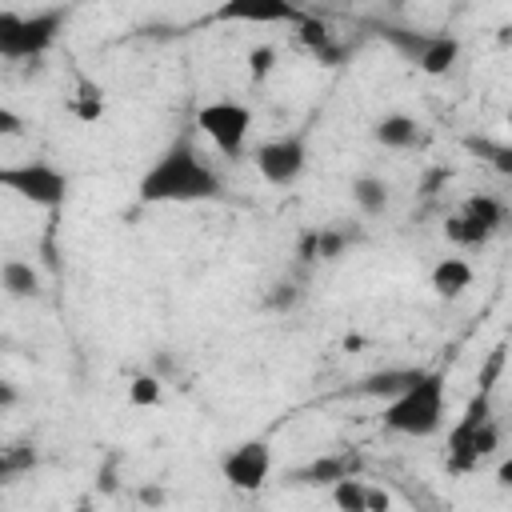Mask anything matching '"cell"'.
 <instances>
[{"label": "cell", "instance_id": "30bf717a", "mask_svg": "<svg viewBox=\"0 0 512 512\" xmlns=\"http://www.w3.org/2000/svg\"><path fill=\"white\" fill-rule=\"evenodd\" d=\"M360 468H364V456L352 452V448H344V452L316 456L312 464L296 468L292 480H296V484H336V480H344V476H360Z\"/></svg>", "mask_w": 512, "mask_h": 512}, {"label": "cell", "instance_id": "44dd1931", "mask_svg": "<svg viewBox=\"0 0 512 512\" xmlns=\"http://www.w3.org/2000/svg\"><path fill=\"white\" fill-rule=\"evenodd\" d=\"M36 464H40V452H36L32 440L4 444V448H0V484H12V480H20V476H28Z\"/></svg>", "mask_w": 512, "mask_h": 512}, {"label": "cell", "instance_id": "4fadbf2b", "mask_svg": "<svg viewBox=\"0 0 512 512\" xmlns=\"http://www.w3.org/2000/svg\"><path fill=\"white\" fill-rule=\"evenodd\" d=\"M416 376H420V368H384V372L364 376L352 392H356V396H372V400H392V396L404 392Z\"/></svg>", "mask_w": 512, "mask_h": 512}, {"label": "cell", "instance_id": "83f0119b", "mask_svg": "<svg viewBox=\"0 0 512 512\" xmlns=\"http://www.w3.org/2000/svg\"><path fill=\"white\" fill-rule=\"evenodd\" d=\"M272 64H276V48L260 44V48H252V52H248V68H252V80H264V76L272 72Z\"/></svg>", "mask_w": 512, "mask_h": 512}, {"label": "cell", "instance_id": "f546056e", "mask_svg": "<svg viewBox=\"0 0 512 512\" xmlns=\"http://www.w3.org/2000/svg\"><path fill=\"white\" fill-rule=\"evenodd\" d=\"M152 372L168 384V380L176 376V356H172V352H152Z\"/></svg>", "mask_w": 512, "mask_h": 512}, {"label": "cell", "instance_id": "603a6c76", "mask_svg": "<svg viewBox=\"0 0 512 512\" xmlns=\"http://www.w3.org/2000/svg\"><path fill=\"white\" fill-rule=\"evenodd\" d=\"M464 148H468V152H476V156H484L496 172H504V176L512 172V148H508V144L488 140V136H480V140H476V136H468V140H464Z\"/></svg>", "mask_w": 512, "mask_h": 512}, {"label": "cell", "instance_id": "8992f818", "mask_svg": "<svg viewBox=\"0 0 512 512\" xmlns=\"http://www.w3.org/2000/svg\"><path fill=\"white\" fill-rule=\"evenodd\" d=\"M196 128L224 152V156H240L244 144H248V132H252V112L248 104L240 100H212V104H200L196 108Z\"/></svg>", "mask_w": 512, "mask_h": 512}, {"label": "cell", "instance_id": "d4e9b609", "mask_svg": "<svg viewBox=\"0 0 512 512\" xmlns=\"http://www.w3.org/2000/svg\"><path fill=\"white\" fill-rule=\"evenodd\" d=\"M72 112H76L80 120H100V112H104V92H100V84H92L88 76H80V88H76Z\"/></svg>", "mask_w": 512, "mask_h": 512}, {"label": "cell", "instance_id": "3957f363", "mask_svg": "<svg viewBox=\"0 0 512 512\" xmlns=\"http://www.w3.org/2000/svg\"><path fill=\"white\" fill-rule=\"evenodd\" d=\"M444 424V372H424L384 404V428L396 436H432Z\"/></svg>", "mask_w": 512, "mask_h": 512}, {"label": "cell", "instance_id": "4316f807", "mask_svg": "<svg viewBox=\"0 0 512 512\" xmlns=\"http://www.w3.org/2000/svg\"><path fill=\"white\" fill-rule=\"evenodd\" d=\"M296 28H300V40H304V44H308L312 52H316V48H320V44H324V40L332 36V32L324 28V20H316V16H304V20L296 24Z\"/></svg>", "mask_w": 512, "mask_h": 512}, {"label": "cell", "instance_id": "52a82bcc", "mask_svg": "<svg viewBox=\"0 0 512 512\" xmlns=\"http://www.w3.org/2000/svg\"><path fill=\"white\" fill-rule=\"evenodd\" d=\"M252 164H256V172H260L268 184L288 188V184H296V180L304 176V168H308V144H304V136H296V132H292V136H272V140L256 144Z\"/></svg>", "mask_w": 512, "mask_h": 512}, {"label": "cell", "instance_id": "7c38bea8", "mask_svg": "<svg viewBox=\"0 0 512 512\" xmlns=\"http://www.w3.org/2000/svg\"><path fill=\"white\" fill-rule=\"evenodd\" d=\"M372 140H376L380 148L404 152V148H416V144H420V124H416L408 112H388V116H380V120L372 124Z\"/></svg>", "mask_w": 512, "mask_h": 512}, {"label": "cell", "instance_id": "ba28073f", "mask_svg": "<svg viewBox=\"0 0 512 512\" xmlns=\"http://www.w3.org/2000/svg\"><path fill=\"white\" fill-rule=\"evenodd\" d=\"M220 472L236 492L264 488V480L272 476V444L268 440H244V444L228 448L220 460Z\"/></svg>", "mask_w": 512, "mask_h": 512}, {"label": "cell", "instance_id": "6da1fadb", "mask_svg": "<svg viewBox=\"0 0 512 512\" xmlns=\"http://www.w3.org/2000/svg\"><path fill=\"white\" fill-rule=\"evenodd\" d=\"M216 196H224V184L188 136L172 140L140 176V204H204Z\"/></svg>", "mask_w": 512, "mask_h": 512}, {"label": "cell", "instance_id": "cb8c5ba5", "mask_svg": "<svg viewBox=\"0 0 512 512\" xmlns=\"http://www.w3.org/2000/svg\"><path fill=\"white\" fill-rule=\"evenodd\" d=\"M160 400H164V380L156 372H144L128 384V404L132 408H156Z\"/></svg>", "mask_w": 512, "mask_h": 512}, {"label": "cell", "instance_id": "ffe728a7", "mask_svg": "<svg viewBox=\"0 0 512 512\" xmlns=\"http://www.w3.org/2000/svg\"><path fill=\"white\" fill-rule=\"evenodd\" d=\"M352 204L364 212V216H380L384 208H388V200H392V188H388V180H380V176H356L352 180Z\"/></svg>", "mask_w": 512, "mask_h": 512}, {"label": "cell", "instance_id": "1f68e13d", "mask_svg": "<svg viewBox=\"0 0 512 512\" xmlns=\"http://www.w3.org/2000/svg\"><path fill=\"white\" fill-rule=\"evenodd\" d=\"M16 400H20V392H16V384L0 376V412H4V408H12Z\"/></svg>", "mask_w": 512, "mask_h": 512}, {"label": "cell", "instance_id": "5bb4252c", "mask_svg": "<svg viewBox=\"0 0 512 512\" xmlns=\"http://www.w3.org/2000/svg\"><path fill=\"white\" fill-rule=\"evenodd\" d=\"M464 288H472V264H468L464 256H444V260L432 268V292L444 296V300H452V296H460Z\"/></svg>", "mask_w": 512, "mask_h": 512}, {"label": "cell", "instance_id": "2e32d148", "mask_svg": "<svg viewBox=\"0 0 512 512\" xmlns=\"http://www.w3.org/2000/svg\"><path fill=\"white\" fill-rule=\"evenodd\" d=\"M456 60H460V40H456V36H448V32H432V40H428V48L420 52L416 68H420V72H428V76H444Z\"/></svg>", "mask_w": 512, "mask_h": 512}, {"label": "cell", "instance_id": "ac0fdd59", "mask_svg": "<svg viewBox=\"0 0 512 512\" xmlns=\"http://www.w3.org/2000/svg\"><path fill=\"white\" fill-rule=\"evenodd\" d=\"M364 240V232L360 228H348V224H324V228H316V260H324V264H332V260H340L352 244H360Z\"/></svg>", "mask_w": 512, "mask_h": 512}, {"label": "cell", "instance_id": "4dcf8cb0", "mask_svg": "<svg viewBox=\"0 0 512 512\" xmlns=\"http://www.w3.org/2000/svg\"><path fill=\"white\" fill-rule=\"evenodd\" d=\"M20 132H24V120L12 108L0 104V136H20Z\"/></svg>", "mask_w": 512, "mask_h": 512}, {"label": "cell", "instance_id": "5b68a950", "mask_svg": "<svg viewBox=\"0 0 512 512\" xmlns=\"http://www.w3.org/2000/svg\"><path fill=\"white\" fill-rule=\"evenodd\" d=\"M0 188L36 204V208H48L56 212L68 196V176L44 160H24V164H0Z\"/></svg>", "mask_w": 512, "mask_h": 512}, {"label": "cell", "instance_id": "8fae6325", "mask_svg": "<svg viewBox=\"0 0 512 512\" xmlns=\"http://www.w3.org/2000/svg\"><path fill=\"white\" fill-rule=\"evenodd\" d=\"M328 488H332L336 508H344V512H384V508H392V496L380 492V488H368L360 476H344Z\"/></svg>", "mask_w": 512, "mask_h": 512}, {"label": "cell", "instance_id": "7402d4cb", "mask_svg": "<svg viewBox=\"0 0 512 512\" xmlns=\"http://www.w3.org/2000/svg\"><path fill=\"white\" fill-rule=\"evenodd\" d=\"M444 236L452 240V244H460V248H484L492 236L476 224V220H468L464 212H452L448 220H444Z\"/></svg>", "mask_w": 512, "mask_h": 512}, {"label": "cell", "instance_id": "f1b7e54d", "mask_svg": "<svg viewBox=\"0 0 512 512\" xmlns=\"http://www.w3.org/2000/svg\"><path fill=\"white\" fill-rule=\"evenodd\" d=\"M500 368H504V344H496V348L488 352V360H484V368H480V388H484V392H492V384H496V376H500Z\"/></svg>", "mask_w": 512, "mask_h": 512}, {"label": "cell", "instance_id": "7a4b0ae2", "mask_svg": "<svg viewBox=\"0 0 512 512\" xmlns=\"http://www.w3.org/2000/svg\"><path fill=\"white\" fill-rule=\"evenodd\" d=\"M500 448V420L492 416V392H476L464 408V416L448 432V472L468 476L476 472L492 452Z\"/></svg>", "mask_w": 512, "mask_h": 512}, {"label": "cell", "instance_id": "277c9868", "mask_svg": "<svg viewBox=\"0 0 512 512\" xmlns=\"http://www.w3.org/2000/svg\"><path fill=\"white\" fill-rule=\"evenodd\" d=\"M68 8H40L32 16L24 12H0V56L4 60H40L64 32Z\"/></svg>", "mask_w": 512, "mask_h": 512}, {"label": "cell", "instance_id": "d6986e66", "mask_svg": "<svg viewBox=\"0 0 512 512\" xmlns=\"http://www.w3.org/2000/svg\"><path fill=\"white\" fill-rule=\"evenodd\" d=\"M376 36H380L384 44H392L408 64H416V60H420V52H424V48H428V40H432V32L404 28V24H376Z\"/></svg>", "mask_w": 512, "mask_h": 512}, {"label": "cell", "instance_id": "484cf974", "mask_svg": "<svg viewBox=\"0 0 512 512\" xmlns=\"http://www.w3.org/2000/svg\"><path fill=\"white\" fill-rule=\"evenodd\" d=\"M300 300H304V288H300L296 280H276V284L264 292V308H268V312H280V316L292 312Z\"/></svg>", "mask_w": 512, "mask_h": 512}, {"label": "cell", "instance_id": "9c48e42d", "mask_svg": "<svg viewBox=\"0 0 512 512\" xmlns=\"http://www.w3.org/2000/svg\"><path fill=\"white\" fill-rule=\"evenodd\" d=\"M212 20L228 24H300L304 12L292 0H224Z\"/></svg>", "mask_w": 512, "mask_h": 512}, {"label": "cell", "instance_id": "e0dca14e", "mask_svg": "<svg viewBox=\"0 0 512 512\" xmlns=\"http://www.w3.org/2000/svg\"><path fill=\"white\" fill-rule=\"evenodd\" d=\"M460 212L468 216V220H476L488 236H496L500 228H504V220H508V208H504V200L500 196H488V192H476V196H468L464 204H460Z\"/></svg>", "mask_w": 512, "mask_h": 512}, {"label": "cell", "instance_id": "9a60e30c", "mask_svg": "<svg viewBox=\"0 0 512 512\" xmlns=\"http://www.w3.org/2000/svg\"><path fill=\"white\" fill-rule=\"evenodd\" d=\"M0 288L12 296V300H36L40 296V272L28 264V260H4L0 264Z\"/></svg>", "mask_w": 512, "mask_h": 512}]
</instances>
